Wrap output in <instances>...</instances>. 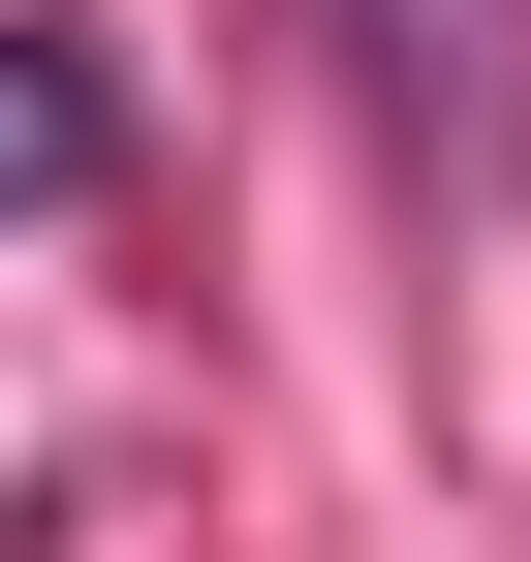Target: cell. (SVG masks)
Listing matches in <instances>:
<instances>
[{
	"label": "cell",
	"instance_id": "6da1fadb",
	"mask_svg": "<svg viewBox=\"0 0 531 562\" xmlns=\"http://www.w3.org/2000/svg\"><path fill=\"white\" fill-rule=\"evenodd\" d=\"M344 63H375V125H407V157L531 188V0H344Z\"/></svg>",
	"mask_w": 531,
	"mask_h": 562
},
{
	"label": "cell",
	"instance_id": "7a4b0ae2",
	"mask_svg": "<svg viewBox=\"0 0 531 562\" xmlns=\"http://www.w3.org/2000/svg\"><path fill=\"white\" fill-rule=\"evenodd\" d=\"M63 188H94V63H63V32H0V220H63Z\"/></svg>",
	"mask_w": 531,
	"mask_h": 562
}]
</instances>
